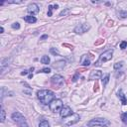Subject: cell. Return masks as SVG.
<instances>
[{"instance_id":"9c48e42d","label":"cell","mask_w":127,"mask_h":127,"mask_svg":"<svg viewBox=\"0 0 127 127\" xmlns=\"http://www.w3.org/2000/svg\"><path fill=\"white\" fill-rule=\"evenodd\" d=\"M27 11L32 15H37L39 13V6L36 3H32L27 7Z\"/></svg>"},{"instance_id":"e0dca14e","label":"cell","mask_w":127,"mask_h":127,"mask_svg":"<svg viewBox=\"0 0 127 127\" xmlns=\"http://www.w3.org/2000/svg\"><path fill=\"white\" fill-rule=\"evenodd\" d=\"M41 63L43 65H48V64H50V58L48 56H43L41 59Z\"/></svg>"},{"instance_id":"4fadbf2b","label":"cell","mask_w":127,"mask_h":127,"mask_svg":"<svg viewBox=\"0 0 127 127\" xmlns=\"http://www.w3.org/2000/svg\"><path fill=\"white\" fill-rule=\"evenodd\" d=\"M23 19L26 21V22H28V23H35L36 21H37V19L34 16H32V15L25 16V17H23Z\"/></svg>"},{"instance_id":"836d02e7","label":"cell","mask_w":127,"mask_h":127,"mask_svg":"<svg viewBox=\"0 0 127 127\" xmlns=\"http://www.w3.org/2000/svg\"><path fill=\"white\" fill-rule=\"evenodd\" d=\"M0 33H4V28L3 27L0 28Z\"/></svg>"},{"instance_id":"d4e9b609","label":"cell","mask_w":127,"mask_h":127,"mask_svg":"<svg viewBox=\"0 0 127 127\" xmlns=\"http://www.w3.org/2000/svg\"><path fill=\"white\" fill-rule=\"evenodd\" d=\"M120 48L122 49V50H124V49H126L127 48V42H125V41H123L122 43L120 44Z\"/></svg>"},{"instance_id":"d6986e66","label":"cell","mask_w":127,"mask_h":127,"mask_svg":"<svg viewBox=\"0 0 127 127\" xmlns=\"http://www.w3.org/2000/svg\"><path fill=\"white\" fill-rule=\"evenodd\" d=\"M122 66H123V63L120 62V63H116V64H114L113 68H114V70H119V69L122 68Z\"/></svg>"},{"instance_id":"1f68e13d","label":"cell","mask_w":127,"mask_h":127,"mask_svg":"<svg viewBox=\"0 0 127 127\" xmlns=\"http://www.w3.org/2000/svg\"><path fill=\"white\" fill-rule=\"evenodd\" d=\"M48 38V35H43L41 38H40V40H45V39H47Z\"/></svg>"},{"instance_id":"7402d4cb","label":"cell","mask_w":127,"mask_h":127,"mask_svg":"<svg viewBox=\"0 0 127 127\" xmlns=\"http://www.w3.org/2000/svg\"><path fill=\"white\" fill-rule=\"evenodd\" d=\"M121 120L124 123H127V112H124L123 114H121Z\"/></svg>"},{"instance_id":"7c38bea8","label":"cell","mask_w":127,"mask_h":127,"mask_svg":"<svg viewBox=\"0 0 127 127\" xmlns=\"http://www.w3.org/2000/svg\"><path fill=\"white\" fill-rule=\"evenodd\" d=\"M118 97L120 98V100H121V103L123 104V105H126L127 104V100H126V97H125V95H124V93L122 92V90L120 89L119 91H118Z\"/></svg>"},{"instance_id":"3957f363","label":"cell","mask_w":127,"mask_h":127,"mask_svg":"<svg viewBox=\"0 0 127 127\" xmlns=\"http://www.w3.org/2000/svg\"><path fill=\"white\" fill-rule=\"evenodd\" d=\"M112 55H113V50L112 49L105 51L104 53H102V54L99 56V60H98V62L96 64H95V66H100L101 64L110 61L112 59Z\"/></svg>"},{"instance_id":"5bb4252c","label":"cell","mask_w":127,"mask_h":127,"mask_svg":"<svg viewBox=\"0 0 127 127\" xmlns=\"http://www.w3.org/2000/svg\"><path fill=\"white\" fill-rule=\"evenodd\" d=\"M65 65H66V62H65V61H60V62L55 63L54 67H55L56 69H63L64 67H65Z\"/></svg>"},{"instance_id":"2e32d148","label":"cell","mask_w":127,"mask_h":127,"mask_svg":"<svg viewBox=\"0 0 127 127\" xmlns=\"http://www.w3.org/2000/svg\"><path fill=\"white\" fill-rule=\"evenodd\" d=\"M5 117H6V112H5L4 108L1 107V111H0V121L4 122L5 121Z\"/></svg>"},{"instance_id":"ffe728a7","label":"cell","mask_w":127,"mask_h":127,"mask_svg":"<svg viewBox=\"0 0 127 127\" xmlns=\"http://www.w3.org/2000/svg\"><path fill=\"white\" fill-rule=\"evenodd\" d=\"M50 52H51L54 56H60V53H59V51H58L57 49H55V48H51Z\"/></svg>"},{"instance_id":"8fae6325","label":"cell","mask_w":127,"mask_h":127,"mask_svg":"<svg viewBox=\"0 0 127 127\" xmlns=\"http://www.w3.org/2000/svg\"><path fill=\"white\" fill-rule=\"evenodd\" d=\"M80 63L83 67H88L90 66V60L87 58V55H83L81 57V60H80Z\"/></svg>"},{"instance_id":"484cf974","label":"cell","mask_w":127,"mask_h":127,"mask_svg":"<svg viewBox=\"0 0 127 127\" xmlns=\"http://www.w3.org/2000/svg\"><path fill=\"white\" fill-rule=\"evenodd\" d=\"M12 28H13V29H17V30H18V29H20V24H19L18 22L13 23V24H12Z\"/></svg>"},{"instance_id":"4dcf8cb0","label":"cell","mask_w":127,"mask_h":127,"mask_svg":"<svg viewBox=\"0 0 127 127\" xmlns=\"http://www.w3.org/2000/svg\"><path fill=\"white\" fill-rule=\"evenodd\" d=\"M27 73H28V71H26V70H25V71H23L22 72H21V76H26Z\"/></svg>"},{"instance_id":"83f0119b","label":"cell","mask_w":127,"mask_h":127,"mask_svg":"<svg viewBox=\"0 0 127 127\" xmlns=\"http://www.w3.org/2000/svg\"><path fill=\"white\" fill-rule=\"evenodd\" d=\"M19 125V127H29V125L27 124V122L25 121V122H22V123H20V124H18Z\"/></svg>"},{"instance_id":"277c9868","label":"cell","mask_w":127,"mask_h":127,"mask_svg":"<svg viewBox=\"0 0 127 127\" xmlns=\"http://www.w3.org/2000/svg\"><path fill=\"white\" fill-rule=\"evenodd\" d=\"M49 107H50V110L54 113H59L61 112V110L63 109L64 105H63V101L61 99H54L50 104H49Z\"/></svg>"},{"instance_id":"4316f807","label":"cell","mask_w":127,"mask_h":127,"mask_svg":"<svg viewBox=\"0 0 127 127\" xmlns=\"http://www.w3.org/2000/svg\"><path fill=\"white\" fill-rule=\"evenodd\" d=\"M41 72H45V73H49V72H51V69H49V68H45V69H43L41 71Z\"/></svg>"},{"instance_id":"ba28073f","label":"cell","mask_w":127,"mask_h":127,"mask_svg":"<svg viewBox=\"0 0 127 127\" xmlns=\"http://www.w3.org/2000/svg\"><path fill=\"white\" fill-rule=\"evenodd\" d=\"M12 119L15 121V122H17L18 124H20V123H22V122H25L26 121V119H25V117L24 116L21 114L20 112H14L13 114H12Z\"/></svg>"},{"instance_id":"f546056e","label":"cell","mask_w":127,"mask_h":127,"mask_svg":"<svg viewBox=\"0 0 127 127\" xmlns=\"http://www.w3.org/2000/svg\"><path fill=\"white\" fill-rule=\"evenodd\" d=\"M68 11H69V9H66L65 11H62V12H61V14H60V16H63V15H65V14H66V13H67Z\"/></svg>"},{"instance_id":"cb8c5ba5","label":"cell","mask_w":127,"mask_h":127,"mask_svg":"<svg viewBox=\"0 0 127 127\" xmlns=\"http://www.w3.org/2000/svg\"><path fill=\"white\" fill-rule=\"evenodd\" d=\"M119 16L121 18H126L127 17V11H120L119 12Z\"/></svg>"},{"instance_id":"5b68a950","label":"cell","mask_w":127,"mask_h":127,"mask_svg":"<svg viewBox=\"0 0 127 127\" xmlns=\"http://www.w3.org/2000/svg\"><path fill=\"white\" fill-rule=\"evenodd\" d=\"M51 83H52V86L54 87V88H60L63 87V84H64V78L60 75H55V76H53L52 79H51Z\"/></svg>"},{"instance_id":"603a6c76","label":"cell","mask_w":127,"mask_h":127,"mask_svg":"<svg viewBox=\"0 0 127 127\" xmlns=\"http://www.w3.org/2000/svg\"><path fill=\"white\" fill-rule=\"evenodd\" d=\"M48 9H49V10H48V16L51 17L52 14H53V9H54V6H53V5H49V8H48Z\"/></svg>"},{"instance_id":"6da1fadb","label":"cell","mask_w":127,"mask_h":127,"mask_svg":"<svg viewBox=\"0 0 127 127\" xmlns=\"http://www.w3.org/2000/svg\"><path fill=\"white\" fill-rule=\"evenodd\" d=\"M37 96L43 104H50L55 99V93L48 89H42L37 92Z\"/></svg>"},{"instance_id":"7a4b0ae2","label":"cell","mask_w":127,"mask_h":127,"mask_svg":"<svg viewBox=\"0 0 127 127\" xmlns=\"http://www.w3.org/2000/svg\"><path fill=\"white\" fill-rule=\"evenodd\" d=\"M110 124V121L105 119V118H94L91 119L90 121L87 122V126L88 127H95V126H99V127H104V126H108Z\"/></svg>"},{"instance_id":"ac0fdd59","label":"cell","mask_w":127,"mask_h":127,"mask_svg":"<svg viewBox=\"0 0 127 127\" xmlns=\"http://www.w3.org/2000/svg\"><path fill=\"white\" fill-rule=\"evenodd\" d=\"M39 127H50V124L47 120H42L39 124Z\"/></svg>"},{"instance_id":"44dd1931","label":"cell","mask_w":127,"mask_h":127,"mask_svg":"<svg viewBox=\"0 0 127 127\" xmlns=\"http://www.w3.org/2000/svg\"><path fill=\"white\" fill-rule=\"evenodd\" d=\"M108 81H109V75H106L105 78L102 79V84L103 86H106V84L108 83Z\"/></svg>"},{"instance_id":"f1b7e54d","label":"cell","mask_w":127,"mask_h":127,"mask_svg":"<svg viewBox=\"0 0 127 127\" xmlns=\"http://www.w3.org/2000/svg\"><path fill=\"white\" fill-rule=\"evenodd\" d=\"M78 78H79V73H77V75L72 78V81H77V80H78Z\"/></svg>"},{"instance_id":"9a60e30c","label":"cell","mask_w":127,"mask_h":127,"mask_svg":"<svg viewBox=\"0 0 127 127\" xmlns=\"http://www.w3.org/2000/svg\"><path fill=\"white\" fill-rule=\"evenodd\" d=\"M79 120V116L78 114H76V117L73 118V119H71V120L70 122L66 123V125H67V126H71V125H73L75 123H77V122H78Z\"/></svg>"},{"instance_id":"30bf717a","label":"cell","mask_w":127,"mask_h":127,"mask_svg":"<svg viewBox=\"0 0 127 127\" xmlns=\"http://www.w3.org/2000/svg\"><path fill=\"white\" fill-rule=\"evenodd\" d=\"M102 77V72L99 70H94L90 71V75H89V79H98Z\"/></svg>"},{"instance_id":"8992f818","label":"cell","mask_w":127,"mask_h":127,"mask_svg":"<svg viewBox=\"0 0 127 127\" xmlns=\"http://www.w3.org/2000/svg\"><path fill=\"white\" fill-rule=\"evenodd\" d=\"M89 29H90V26L87 24H79L75 28V32L77 34L81 35L83 33H86V32H87Z\"/></svg>"},{"instance_id":"52a82bcc","label":"cell","mask_w":127,"mask_h":127,"mask_svg":"<svg viewBox=\"0 0 127 127\" xmlns=\"http://www.w3.org/2000/svg\"><path fill=\"white\" fill-rule=\"evenodd\" d=\"M60 113H61V117L64 118V119L69 117V116L73 115V111L71 110V108L70 106H64Z\"/></svg>"},{"instance_id":"e575fe53","label":"cell","mask_w":127,"mask_h":127,"mask_svg":"<svg viewBox=\"0 0 127 127\" xmlns=\"http://www.w3.org/2000/svg\"><path fill=\"white\" fill-rule=\"evenodd\" d=\"M58 8H59V5H58V4H55V5H54V9H58Z\"/></svg>"},{"instance_id":"d6a6232c","label":"cell","mask_w":127,"mask_h":127,"mask_svg":"<svg viewBox=\"0 0 127 127\" xmlns=\"http://www.w3.org/2000/svg\"><path fill=\"white\" fill-rule=\"evenodd\" d=\"M102 42H104V40H101V39H100V41H98V42H96V43H95V45H98V44H100V43H102Z\"/></svg>"}]
</instances>
